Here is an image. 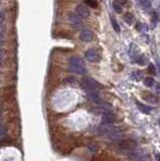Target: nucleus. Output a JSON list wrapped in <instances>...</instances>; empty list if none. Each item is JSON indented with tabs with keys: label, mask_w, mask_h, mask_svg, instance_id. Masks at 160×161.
<instances>
[{
	"label": "nucleus",
	"mask_w": 160,
	"mask_h": 161,
	"mask_svg": "<svg viewBox=\"0 0 160 161\" xmlns=\"http://www.w3.org/2000/svg\"><path fill=\"white\" fill-rule=\"evenodd\" d=\"M68 70L77 75H84L86 73V67L83 60L79 57H73L68 61Z\"/></svg>",
	"instance_id": "nucleus-1"
},
{
	"label": "nucleus",
	"mask_w": 160,
	"mask_h": 161,
	"mask_svg": "<svg viewBox=\"0 0 160 161\" xmlns=\"http://www.w3.org/2000/svg\"><path fill=\"white\" fill-rule=\"evenodd\" d=\"M81 86L85 90V92L88 90H100V89H102V86L92 78H84L81 82Z\"/></svg>",
	"instance_id": "nucleus-2"
},
{
	"label": "nucleus",
	"mask_w": 160,
	"mask_h": 161,
	"mask_svg": "<svg viewBox=\"0 0 160 161\" xmlns=\"http://www.w3.org/2000/svg\"><path fill=\"white\" fill-rule=\"evenodd\" d=\"M137 143L133 140H120L118 142V148L124 152H133L137 149Z\"/></svg>",
	"instance_id": "nucleus-3"
},
{
	"label": "nucleus",
	"mask_w": 160,
	"mask_h": 161,
	"mask_svg": "<svg viewBox=\"0 0 160 161\" xmlns=\"http://www.w3.org/2000/svg\"><path fill=\"white\" fill-rule=\"evenodd\" d=\"M86 94H87L88 99H89L90 101H92L95 104L99 105L103 102V100L101 99L99 90H88V91H86Z\"/></svg>",
	"instance_id": "nucleus-4"
},
{
	"label": "nucleus",
	"mask_w": 160,
	"mask_h": 161,
	"mask_svg": "<svg viewBox=\"0 0 160 161\" xmlns=\"http://www.w3.org/2000/svg\"><path fill=\"white\" fill-rule=\"evenodd\" d=\"M76 11H77V14L80 16L82 18H87L90 16V9L87 7L86 5L84 4H79L77 6L76 8Z\"/></svg>",
	"instance_id": "nucleus-5"
},
{
	"label": "nucleus",
	"mask_w": 160,
	"mask_h": 161,
	"mask_svg": "<svg viewBox=\"0 0 160 161\" xmlns=\"http://www.w3.org/2000/svg\"><path fill=\"white\" fill-rule=\"evenodd\" d=\"M86 58L91 62H95L99 61V54H98V51L95 50V48H90L86 51Z\"/></svg>",
	"instance_id": "nucleus-6"
},
{
	"label": "nucleus",
	"mask_w": 160,
	"mask_h": 161,
	"mask_svg": "<svg viewBox=\"0 0 160 161\" xmlns=\"http://www.w3.org/2000/svg\"><path fill=\"white\" fill-rule=\"evenodd\" d=\"M79 15L76 14V13H71L70 15H68V20H70L71 24L74 26V27L76 28H80L82 26V20Z\"/></svg>",
	"instance_id": "nucleus-7"
},
{
	"label": "nucleus",
	"mask_w": 160,
	"mask_h": 161,
	"mask_svg": "<svg viewBox=\"0 0 160 161\" xmlns=\"http://www.w3.org/2000/svg\"><path fill=\"white\" fill-rule=\"evenodd\" d=\"M80 38L84 42H90L94 39V33L91 30H89V29H85V30L81 32Z\"/></svg>",
	"instance_id": "nucleus-8"
},
{
	"label": "nucleus",
	"mask_w": 160,
	"mask_h": 161,
	"mask_svg": "<svg viewBox=\"0 0 160 161\" xmlns=\"http://www.w3.org/2000/svg\"><path fill=\"white\" fill-rule=\"evenodd\" d=\"M116 121V115L113 114L112 112H107L103 114L102 117V124H112Z\"/></svg>",
	"instance_id": "nucleus-9"
},
{
	"label": "nucleus",
	"mask_w": 160,
	"mask_h": 161,
	"mask_svg": "<svg viewBox=\"0 0 160 161\" xmlns=\"http://www.w3.org/2000/svg\"><path fill=\"white\" fill-rule=\"evenodd\" d=\"M136 105H137V107H138V109H139L140 111H141L142 113H144V114H149L150 112H151V110H152V108H151V107L146 106V105L142 104V103H140V102H137Z\"/></svg>",
	"instance_id": "nucleus-10"
},
{
	"label": "nucleus",
	"mask_w": 160,
	"mask_h": 161,
	"mask_svg": "<svg viewBox=\"0 0 160 161\" xmlns=\"http://www.w3.org/2000/svg\"><path fill=\"white\" fill-rule=\"evenodd\" d=\"M138 51H139L138 47H137L134 44H132L131 45H130V48H129L130 57L133 58H138Z\"/></svg>",
	"instance_id": "nucleus-11"
},
{
	"label": "nucleus",
	"mask_w": 160,
	"mask_h": 161,
	"mask_svg": "<svg viewBox=\"0 0 160 161\" xmlns=\"http://www.w3.org/2000/svg\"><path fill=\"white\" fill-rule=\"evenodd\" d=\"M143 99L146 100L147 102H150L152 104H157L158 103V98L155 97L154 95H151L149 93H146L145 96H143Z\"/></svg>",
	"instance_id": "nucleus-12"
},
{
	"label": "nucleus",
	"mask_w": 160,
	"mask_h": 161,
	"mask_svg": "<svg viewBox=\"0 0 160 161\" xmlns=\"http://www.w3.org/2000/svg\"><path fill=\"white\" fill-rule=\"evenodd\" d=\"M131 77H132V79L134 81L139 82L143 79V73L142 72H140V71H135L131 74Z\"/></svg>",
	"instance_id": "nucleus-13"
},
{
	"label": "nucleus",
	"mask_w": 160,
	"mask_h": 161,
	"mask_svg": "<svg viewBox=\"0 0 160 161\" xmlns=\"http://www.w3.org/2000/svg\"><path fill=\"white\" fill-rule=\"evenodd\" d=\"M154 84H155V81H154V79L153 78H150V77H146L144 79V85L146 87H153L154 86Z\"/></svg>",
	"instance_id": "nucleus-14"
},
{
	"label": "nucleus",
	"mask_w": 160,
	"mask_h": 161,
	"mask_svg": "<svg viewBox=\"0 0 160 161\" xmlns=\"http://www.w3.org/2000/svg\"><path fill=\"white\" fill-rule=\"evenodd\" d=\"M124 19H125V21L128 24H132L133 20H134V17H133V15L131 14V13H126V14L124 15Z\"/></svg>",
	"instance_id": "nucleus-15"
},
{
	"label": "nucleus",
	"mask_w": 160,
	"mask_h": 161,
	"mask_svg": "<svg viewBox=\"0 0 160 161\" xmlns=\"http://www.w3.org/2000/svg\"><path fill=\"white\" fill-rule=\"evenodd\" d=\"M113 8H114V10H115L117 13H121L122 12V6L120 5V3L119 2H113Z\"/></svg>",
	"instance_id": "nucleus-16"
},
{
	"label": "nucleus",
	"mask_w": 160,
	"mask_h": 161,
	"mask_svg": "<svg viewBox=\"0 0 160 161\" xmlns=\"http://www.w3.org/2000/svg\"><path fill=\"white\" fill-rule=\"evenodd\" d=\"M85 2H86L87 5H89L92 8H96L98 6V2L96 0H85Z\"/></svg>",
	"instance_id": "nucleus-17"
},
{
	"label": "nucleus",
	"mask_w": 160,
	"mask_h": 161,
	"mask_svg": "<svg viewBox=\"0 0 160 161\" xmlns=\"http://www.w3.org/2000/svg\"><path fill=\"white\" fill-rule=\"evenodd\" d=\"M111 22H112V25H113V28L115 29V30L117 31V32H120V26H119V24H118V22L116 21V19H114L113 17L111 18Z\"/></svg>",
	"instance_id": "nucleus-18"
},
{
	"label": "nucleus",
	"mask_w": 160,
	"mask_h": 161,
	"mask_svg": "<svg viewBox=\"0 0 160 161\" xmlns=\"http://www.w3.org/2000/svg\"><path fill=\"white\" fill-rule=\"evenodd\" d=\"M148 72L151 75H155L156 74V70H155V67H154V65H152V64H150L148 65Z\"/></svg>",
	"instance_id": "nucleus-19"
},
{
	"label": "nucleus",
	"mask_w": 160,
	"mask_h": 161,
	"mask_svg": "<svg viewBox=\"0 0 160 161\" xmlns=\"http://www.w3.org/2000/svg\"><path fill=\"white\" fill-rule=\"evenodd\" d=\"M5 137V128L0 124V140H2Z\"/></svg>",
	"instance_id": "nucleus-20"
},
{
	"label": "nucleus",
	"mask_w": 160,
	"mask_h": 161,
	"mask_svg": "<svg viewBox=\"0 0 160 161\" xmlns=\"http://www.w3.org/2000/svg\"><path fill=\"white\" fill-rule=\"evenodd\" d=\"M4 20H5V13L4 11L0 10V27H1V25L3 22H4Z\"/></svg>",
	"instance_id": "nucleus-21"
},
{
	"label": "nucleus",
	"mask_w": 160,
	"mask_h": 161,
	"mask_svg": "<svg viewBox=\"0 0 160 161\" xmlns=\"http://www.w3.org/2000/svg\"><path fill=\"white\" fill-rule=\"evenodd\" d=\"M141 3H142V5L144 6L145 8H149L150 6H151V3H150L149 0H142Z\"/></svg>",
	"instance_id": "nucleus-22"
},
{
	"label": "nucleus",
	"mask_w": 160,
	"mask_h": 161,
	"mask_svg": "<svg viewBox=\"0 0 160 161\" xmlns=\"http://www.w3.org/2000/svg\"><path fill=\"white\" fill-rule=\"evenodd\" d=\"M64 82V83H68V84H73V83H75V82H76V79L70 77V78H67Z\"/></svg>",
	"instance_id": "nucleus-23"
},
{
	"label": "nucleus",
	"mask_w": 160,
	"mask_h": 161,
	"mask_svg": "<svg viewBox=\"0 0 160 161\" xmlns=\"http://www.w3.org/2000/svg\"><path fill=\"white\" fill-rule=\"evenodd\" d=\"M157 64H158V65H159V71H160V60H157Z\"/></svg>",
	"instance_id": "nucleus-24"
},
{
	"label": "nucleus",
	"mask_w": 160,
	"mask_h": 161,
	"mask_svg": "<svg viewBox=\"0 0 160 161\" xmlns=\"http://www.w3.org/2000/svg\"><path fill=\"white\" fill-rule=\"evenodd\" d=\"M0 115H1V110H0Z\"/></svg>",
	"instance_id": "nucleus-25"
},
{
	"label": "nucleus",
	"mask_w": 160,
	"mask_h": 161,
	"mask_svg": "<svg viewBox=\"0 0 160 161\" xmlns=\"http://www.w3.org/2000/svg\"><path fill=\"white\" fill-rule=\"evenodd\" d=\"M159 123H160V120H159Z\"/></svg>",
	"instance_id": "nucleus-26"
}]
</instances>
